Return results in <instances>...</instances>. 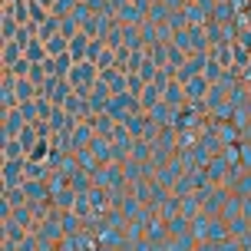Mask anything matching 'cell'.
<instances>
[{
  "label": "cell",
  "instance_id": "3957f363",
  "mask_svg": "<svg viewBox=\"0 0 251 251\" xmlns=\"http://www.w3.org/2000/svg\"><path fill=\"white\" fill-rule=\"evenodd\" d=\"M26 182V159H3V185H24Z\"/></svg>",
  "mask_w": 251,
  "mask_h": 251
},
{
  "label": "cell",
  "instance_id": "8fae6325",
  "mask_svg": "<svg viewBox=\"0 0 251 251\" xmlns=\"http://www.w3.org/2000/svg\"><path fill=\"white\" fill-rule=\"evenodd\" d=\"M89 201H93V212L100 215L102 208L109 205V188H106V185H93V188H89Z\"/></svg>",
  "mask_w": 251,
  "mask_h": 251
},
{
  "label": "cell",
  "instance_id": "5bb4252c",
  "mask_svg": "<svg viewBox=\"0 0 251 251\" xmlns=\"http://www.w3.org/2000/svg\"><path fill=\"white\" fill-rule=\"evenodd\" d=\"M24 53H26V60H33V63L50 60V53H47V43H43V40H37V37H33V43H30Z\"/></svg>",
  "mask_w": 251,
  "mask_h": 251
},
{
  "label": "cell",
  "instance_id": "7a4b0ae2",
  "mask_svg": "<svg viewBox=\"0 0 251 251\" xmlns=\"http://www.w3.org/2000/svg\"><path fill=\"white\" fill-rule=\"evenodd\" d=\"M208 93H212V79L205 73H199V76H192L185 83V96H188V102H195L199 106L201 100H208Z\"/></svg>",
  "mask_w": 251,
  "mask_h": 251
},
{
  "label": "cell",
  "instance_id": "7c38bea8",
  "mask_svg": "<svg viewBox=\"0 0 251 251\" xmlns=\"http://www.w3.org/2000/svg\"><path fill=\"white\" fill-rule=\"evenodd\" d=\"M79 7H83V0H56L53 3V17H73V13H79Z\"/></svg>",
  "mask_w": 251,
  "mask_h": 251
},
{
  "label": "cell",
  "instance_id": "9a60e30c",
  "mask_svg": "<svg viewBox=\"0 0 251 251\" xmlns=\"http://www.w3.org/2000/svg\"><path fill=\"white\" fill-rule=\"evenodd\" d=\"M47 53L50 56H60V53H70V40L63 37V33H56V37L47 40Z\"/></svg>",
  "mask_w": 251,
  "mask_h": 251
},
{
  "label": "cell",
  "instance_id": "2e32d148",
  "mask_svg": "<svg viewBox=\"0 0 251 251\" xmlns=\"http://www.w3.org/2000/svg\"><path fill=\"white\" fill-rule=\"evenodd\" d=\"M3 159H26L20 139H3Z\"/></svg>",
  "mask_w": 251,
  "mask_h": 251
},
{
  "label": "cell",
  "instance_id": "30bf717a",
  "mask_svg": "<svg viewBox=\"0 0 251 251\" xmlns=\"http://www.w3.org/2000/svg\"><path fill=\"white\" fill-rule=\"evenodd\" d=\"M20 20H17V17H10V13H3V24H0V30H3V33H0V40H3V43H10V40H17V33H20Z\"/></svg>",
  "mask_w": 251,
  "mask_h": 251
},
{
  "label": "cell",
  "instance_id": "ffe728a7",
  "mask_svg": "<svg viewBox=\"0 0 251 251\" xmlns=\"http://www.w3.org/2000/svg\"><path fill=\"white\" fill-rule=\"evenodd\" d=\"M30 70H33V60H26V53L10 66V73H13V76H30Z\"/></svg>",
  "mask_w": 251,
  "mask_h": 251
},
{
  "label": "cell",
  "instance_id": "6da1fadb",
  "mask_svg": "<svg viewBox=\"0 0 251 251\" xmlns=\"http://www.w3.org/2000/svg\"><path fill=\"white\" fill-rule=\"evenodd\" d=\"M106 113L113 116L116 123H129L136 113H146V109H142V100L139 96H132V93H116L113 100H109V109Z\"/></svg>",
  "mask_w": 251,
  "mask_h": 251
},
{
  "label": "cell",
  "instance_id": "9c48e42d",
  "mask_svg": "<svg viewBox=\"0 0 251 251\" xmlns=\"http://www.w3.org/2000/svg\"><path fill=\"white\" fill-rule=\"evenodd\" d=\"M60 26H63V20L50 13V17H47V20L37 26V40H43V43H47L50 37H56V33H60Z\"/></svg>",
  "mask_w": 251,
  "mask_h": 251
},
{
  "label": "cell",
  "instance_id": "52a82bcc",
  "mask_svg": "<svg viewBox=\"0 0 251 251\" xmlns=\"http://www.w3.org/2000/svg\"><path fill=\"white\" fill-rule=\"evenodd\" d=\"M26 159H33V162H50L53 159V139H37V146L26 152Z\"/></svg>",
  "mask_w": 251,
  "mask_h": 251
},
{
  "label": "cell",
  "instance_id": "5b68a950",
  "mask_svg": "<svg viewBox=\"0 0 251 251\" xmlns=\"http://www.w3.org/2000/svg\"><path fill=\"white\" fill-rule=\"evenodd\" d=\"M89 43H93V37L79 30V33L70 40V56H73V60H86L89 56Z\"/></svg>",
  "mask_w": 251,
  "mask_h": 251
},
{
  "label": "cell",
  "instance_id": "277c9868",
  "mask_svg": "<svg viewBox=\"0 0 251 251\" xmlns=\"http://www.w3.org/2000/svg\"><path fill=\"white\" fill-rule=\"evenodd\" d=\"M24 126H26V119L20 113V106L17 109H3V139H17L24 132Z\"/></svg>",
  "mask_w": 251,
  "mask_h": 251
},
{
  "label": "cell",
  "instance_id": "e0dca14e",
  "mask_svg": "<svg viewBox=\"0 0 251 251\" xmlns=\"http://www.w3.org/2000/svg\"><path fill=\"white\" fill-rule=\"evenodd\" d=\"M149 86V83H146V79H142V76L139 73H126V93H132V96H142V89Z\"/></svg>",
  "mask_w": 251,
  "mask_h": 251
},
{
  "label": "cell",
  "instance_id": "4fadbf2b",
  "mask_svg": "<svg viewBox=\"0 0 251 251\" xmlns=\"http://www.w3.org/2000/svg\"><path fill=\"white\" fill-rule=\"evenodd\" d=\"M24 56V47L17 43V40H10V43H3V70H10L13 63Z\"/></svg>",
  "mask_w": 251,
  "mask_h": 251
},
{
  "label": "cell",
  "instance_id": "8992f818",
  "mask_svg": "<svg viewBox=\"0 0 251 251\" xmlns=\"http://www.w3.org/2000/svg\"><path fill=\"white\" fill-rule=\"evenodd\" d=\"M73 56L70 53H60V56H50V73L60 76V79H70V70H73Z\"/></svg>",
  "mask_w": 251,
  "mask_h": 251
},
{
  "label": "cell",
  "instance_id": "44dd1931",
  "mask_svg": "<svg viewBox=\"0 0 251 251\" xmlns=\"http://www.w3.org/2000/svg\"><path fill=\"white\" fill-rule=\"evenodd\" d=\"M3 3H17V0H3Z\"/></svg>",
  "mask_w": 251,
  "mask_h": 251
},
{
  "label": "cell",
  "instance_id": "d6986e66",
  "mask_svg": "<svg viewBox=\"0 0 251 251\" xmlns=\"http://www.w3.org/2000/svg\"><path fill=\"white\" fill-rule=\"evenodd\" d=\"M205 76H208L212 83H222V60L208 56V63H205Z\"/></svg>",
  "mask_w": 251,
  "mask_h": 251
},
{
  "label": "cell",
  "instance_id": "ba28073f",
  "mask_svg": "<svg viewBox=\"0 0 251 251\" xmlns=\"http://www.w3.org/2000/svg\"><path fill=\"white\" fill-rule=\"evenodd\" d=\"M139 100H142V109H146V113H152V109H155V106L162 102V86L149 83V86L142 89V96H139Z\"/></svg>",
  "mask_w": 251,
  "mask_h": 251
},
{
  "label": "cell",
  "instance_id": "ac0fdd59",
  "mask_svg": "<svg viewBox=\"0 0 251 251\" xmlns=\"http://www.w3.org/2000/svg\"><path fill=\"white\" fill-rule=\"evenodd\" d=\"M47 17H50V7H43V3H40V0H30V24H43V20H47Z\"/></svg>",
  "mask_w": 251,
  "mask_h": 251
}]
</instances>
